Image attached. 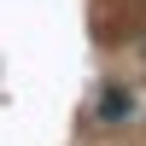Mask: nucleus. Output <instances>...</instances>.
<instances>
[{
  "label": "nucleus",
  "mask_w": 146,
  "mask_h": 146,
  "mask_svg": "<svg viewBox=\"0 0 146 146\" xmlns=\"http://www.w3.org/2000/svg\"><path fill=\"white\" fill-rule=\"evenodd\" d=\"M123 111H129V94L123 88H105L100 94V117H123Z\"/></svg>",
  "instance_id": "2"
},
{
  "label": "nucleus",
  "mask_w": 146,
  "mask_h": 146,
  "mask_svg": "<svg viewBox=\"0 0 146 146\" xmlns=\"http://www.w3.org/2000/svg\"><path fill=\"white\" fill-rule=\"evenodd\" d=\"M146 29V0H100L94 6V35L100 41H129Z\"/></svg>",
  "instance_id": "1"
}]
</instances>
